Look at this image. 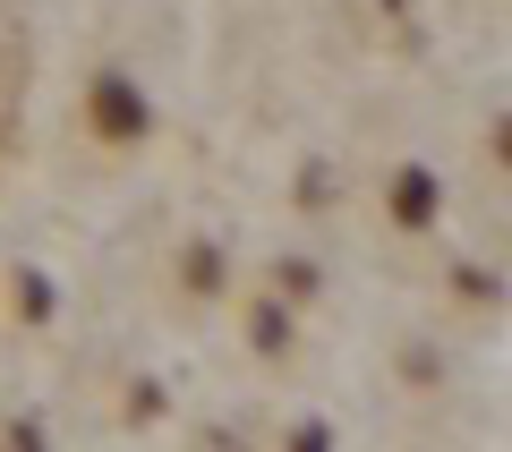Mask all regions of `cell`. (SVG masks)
<instances>
[{"label": "cell", "mask_w": 512, "mask_h": 452, "mask_svg": "<svg viewBox=\"0 0 512 452\" xmlns=\"http://www.w3.org/2000/svg\"><path fill=\"white\" fill-rule=\"evenodd\" d=\"M86 120H94V137H103V145H137L154 111H146V94H137V77L103 69V77H94V103H86Z\"/></svg>", "instance_id": "6da1fadb"}, {"label": "cell", "mask_w": 512, "mask_h": 452, "mask_svg": "<svg viewBox=\"0 0 512 452\" xmlns=\"http://www.w3.org/2000/svg\"><path fill=\"white\" fill-rule=\"evenodd\" d=\"M393 222H402V231L436 222V171H419V163H410L402 180H393Z\"/></svg>", "instance_id": "7a4b0ae2"}, {"label": "cell", "mask_w": 512, "mask_h": 452, "mask_svg": "<svg viewBox=\"0 0 512 452\" xmlns=\"http://www.w3.org/2000/svg\"><path fill=\"white\" fill-rule=\"evenodd\" d=\"M282 342H291V316H282V308H256V350H282Z\"/></svg>", "instance_id": "3957f363"}, {"label": "cell", "mask_w": 512, "mask_h": 452, "mask_svg": "<svg viewBox=\"0 0 512 452\" xmlns=\"http://www.w3.org/2000/svg\"><path fill=\"white\" fill-rule=\"evenodd\" d=\"M18 308L26 316H52V282H43V273H18Z\"/></svg>", "instance_id": "277c9868"}, {"label": "cell", "mask_w": 512, "mask_h": 452, "mask_svg": "<svg viewBox=\"0 0 512 452\" xmlns=\"http://www.w3.org/2000/svg\"><path fill=\"white\" fill-rule=\"evenodd\" d=\"M214 282H222V256L197 248V256H188V290H214Z\"/></svg>", "instance_id": "5b68a950"}]
</instances>
